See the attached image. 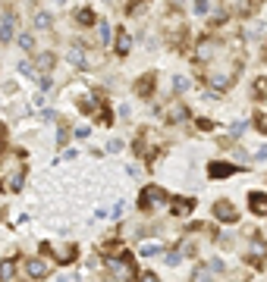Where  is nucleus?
Here are the masks:
<instances>
[{
	"label": "nucleus",
	"mask_w": 267,
	"mask_h": 282,
	"mask_svg": "<svg viewBox=\"0 0 267 282\" xmlns=\"http://www.w3.org/2000/svg\"><path fill=\"white\" fill-rule=\"evenodd\" d=\"M25 179V166H22V154L19 150H0V188L4 192H19Z\"/></svg>",
	"instance_id": "f257e3e1"
},
{
	"label": "nucleus",
	"mask_w": 267,
	"mask_h": 282,
	"mask_svg": "<svg viewBox=\"0 0 267 282\" xmlns=\"http://www.w3.org/2000/svg\"><path fill=\"white\" fill-rule=\"evenodd\" d=\"M236 75H239V63L236 60H229V63H211L207 75H204V82L211 85V91H226L229 85L236 82Z\"/></svg>",
	"instance_id": "f03ea898"
},
{
	"label": "nucleus",
	"mask_w": 267,
	"mask_h": 282,
	"mask_svg": "<svg viewBox=\"0 0 267 282\" xmlns=\"http://www.w3.org/2000/svg\"><path fill=\"white\" fill-rule=\"evenodd\" d=\"M160 147H164V141H160V135H157L154 129H145V132L138 135V141H135V150H138V157H145L148 163L157 157V150H160Z\"/></svg>",
	"instance_id": "7ed1b4c3"
},
{
	"label": "nucleus",
	"mask_w": 267,
	"mask_h": 282,
	"mask_svg": "<svg viewBox=\"0 0 267 282\" xmlns=\"http://www.w3.org/2000/svg\"><path fill=\"white\" fill-rule=\"evenodd\" d=\"M164 204H167V192L160 185L141 188V195H138V207H141V210H157V207H164Z\"/></svg>",
	"instance_id": "20e7f679"
},
{
	"label": "nucleus",
	"mask_w": 267,
	"mask_h": 282,
	"mask_svg": "<svg viewBox=\"0 0 267 282\" xmlns=\"http://www.w3.org/2000/svg\"><path fill=\"white\" fill-rule=\"evenodd\" d=\"M245 260L252 263V267H261V263L267 260V241L261 235H252V241L245 244Z\"/></svg>",
	"instance_id": "39448f33"
},
{
	"label": "nucleus",
	"mask_w": 267,
	"mask_h": 282,
	"mask_svg": "<svg viewBox=\"0 0 267 282\" xmlns=\"http://www.w3.org/2000/svg\"><path fill=\"white\" fill-rule=\"evenodd\" d=\"M217 53H220V44L211 41V38H204V41L195 44V63H211Z\"/></svg>",
	"instance_id": "423d86ee"
},
{
	"label": "nucleus",
	"mask_w": 267,
	"mask_h": 282,
	"mask_svg": "<svg viewBox=\"0 0 267 282\" xmlns=\"http://www.w3.org/2000/svg\"><path fill=\"white\" fill-rule=\"evenodd\" d=\"M107 267H110L113 282H129V279H132V260H129V257H123V260H107Z\"/></svg>",
	"instance_id": "0eeeda50"
},
{
	"label": "nucleus",
	"mask_w": 267,
	"mask_h": 282,
	"mask_svg": "<svg viewBox=\"0 0 267 282\" xmlns=\"http://www.w3.org/2000/svg\"><path fill=\"white\" fill-rule=\"evenodd\" d=\"M214 216H217L220 223H236V220H239L236 207L229 204V201H217V204H214Z\"/></svg>",
	"instance_id": "6e6552de"
},
{
	"label": "nucleus",
	"mask_w": 267,
	"mask_h": 282,
	"mask_svg": "<svg viewBox=\"0 0 267 282\" xmlns=\"http://www.w3.org/2000/svg\"><path fill=\"white\" fill-rule=\"evenodd\" d=\"M248 210L255 216H267V195L264 192H252L248 195Z\"/></svg>",
	"instance_id": "1a4fd4ad"
},
{
	"label": "nucleus",
	"mask_w": 267,
	"mask_h": 282,
	"mask_svg": "<svg viewBox=\"0 0 267 282\" xmlns=\"http://www.w3.org/2000/svg\"><path fill=\"white\" fill-rule=\"evenodd\" d=\"M239 166H233V163H220V160H214L211 166H207V176L211 179H226V176H233Z\"/></svg>",
	"instance_id": "9d476101"
},
{
	"label": "nucleus",
	"mask_w": 267,
	"mask_h": 282,
	"mask_svg": "<svg viewBox=\"0 0 267 282\" xmlns=\"http://www.w3.org/2000/svg\"><path fill=\"white\" fill-rule=\"evenodd\" d=\"M25 273H28L32 279H41V276H47V273H50V267H47V260H41V257H32V260L25 263Z\"/></svg>",
	"instance_id": "9b49d317"
},
{
	"label": "nucleus",
	"mask_w": 267,
	"mask_h": 282,
	"mask_svg": "<svg viewBox=\"0 0 267 282\" xmlns=\"http://www.w3.org/2000/svg\"><path fill=\"white\" fill-rule=\"evenodd\" d=\"M189 119V107L186 104H170L167 107V122H186Z\"/></svg>",
	"instance_id": "f8f14e48"
},
{
	"label": "nucleus",
	"mask_w": 267,
	"mask_h": 282,
	"mask_svg": "<svg viewBox=\"0 0 267 282\" xmlns=\"http://www.w3.org/2000/svg\"><path fill=\"white\" fill-rule=\"evenodd\" d=\"M69 63L79 66V69H88V63H85V44H73V47H69Z\"/></svg>",
	"instance_id": "ddd939ff"
},
{
	"label": "nucleus",
	"mask_w": 267,
	"mask_h": 282,
	"mask_svg": "<svg viewBox=\"0 0 267 282\" xmlns=\"http://www.w3.org/2000/svg\"><path fill=\"white\" fill-rule=\"evenodd\" d=\"M135 94H138V98H151V94H154V75L138 79V82H135Z\"/></svg>",
	"instance_id": "4468645a"
},
{
	"label": "nucleus",
	"mask_w": 267,
	"mask_h": 282,
	"mask_svg": "<svg viewBox=\"0 0 267 282\" xmlns=\"http://www.w3.org/2000/svg\"><path fill=\"white\" fill-rule=\"evenodd\" d=\"M192 201H186V198H176V201H170V210H173V216H189L192 213Z\"/></svg>",
	"instance_id": "2eb2a0df"
},
{
	"label": "nucleus",
	"mask_w": 267,
	"mask_h": 282,
	"mask_svg": "<svg viewBox=\"0 0 267 282\" xmlns=\"http://www.w3.org/2000/svg\"><path fill=\"white\" fill-rule=\"evenodd\" d=\"M129 47H132V41H129V35L120 28V35H116V41H113V50L120 53V56H126L129 53Z\"/></svg>",
	"instance_id": "dca6fc26"
},
{
	"label": "nucleus",
	"mask_w": 267,
	"mask_h": 282,
	"mask_svg": "<svg viewBox=\"0 0 267 282\" xmlns=\"http://www.w3.org/2000/svg\"><path fill=\"white\" fill-rule=\"evenodd\" d=\"M16 276V260H0V282H10Z\"/></svg>",
	"instance_id": "f3484780"
},
{
	"label": "nucleus",
	"mask_w": 267,
	"mask_h": 282,
	"mask_svg": "<svg viewBox=\"0 0 267 282\" xmlns=\"http://www.w3.org/2000/svg\"><path fill=\"white\" fill-rule=\"evenodd\" d=\"M95 19H98V16L88 10V7H82V10L76 13V22H79V25H95Z\"/></svg>",
	"instance_id": "a211bd4d"
},
{
	"label": "nucleus",
	"mask_w": 267,
	"mask_h": 282,
	"mask_svg": "<svg viewBox=\"0 0 267 282\" xmlns=\"http://www.w3.org/2000/svg\"><path fill=\"white\" fill-rule=\"evenodd\" d=\"M53 63H57V56H53V53H50V50H47V53H41V56H38V66H41V69H44V75H47V69H53Z\"/></svg>",
	"instance_id": "6ab92c4d"
},
{
	"label": "nucleus",
	"mask_w": 267,
	"mask_h": 282,
	"mask_svg": "<svg viewBox=\"0 0 267 282\" xmlns=\"http://www.w3.org/2000/svg\"><path fill=\"white\" fill-rule=\"evenodd\" d=\"M16 41H19L22 50H35V35H32V32H22L19 38H16Z\"/></svg>",
	"instance_id": "aec40b11"
},
{
	"label": "nucleus",
	"mask_w": 267,
	"mask_h": 282,
	"mask_svg": "<svg viewBox=\"0 0 267 282\" xmlns=\"http://www.w3.org/2000/svg\"><path fill=\"white\" fill-rule=\"evenodd\" d=\"M50 25H53L50 13H38V16H35V28H50Z\"/></svg>",
	"instance_id": "412c9836"
},
{
	"label": "nucleus",
	"mask_w": 267,
	"mask_h": 282,
	"mask_svg": "<svg viewBox=\"0 0 267 282\" xmlns=\"http://www.w3.org/2000/svg\"><path fill=\"white\" fill-rule=\"evenodd\" d=\"M192 282H214V279H211V270H207V267L192 270Z\"/></svg>",
	"instance_id": "4be33fe9"
},
{
	"label": "nucleus",
	"mask_w": 267,
	"mask_h": 282,
	"mask_svg": "<svg viewBox=\"0 0 267 282\" xmlns=\"http://www.w3.org/2000/svg\"><path fill=\"white\" fill-rule=\"evenodd\" d=\"M0 41H13V22L0 19Z\"/></svg>",
	"instance_id": "5701e85b"
},
{
	"label": "nucleus",
	"mask_w": 267,
	"mask_h": 282,
	"mask_svg": "<svg viewBox=\"0 0 267 282\" xmlns=\"http://www.w3.org/2000/svg\"><path fill=\"white\" fill-rule=\"evenodd\" d=\"M267 94V79L261 75V79H255V98H264Z\"/></svg>",
	"instance_id": "b1692460"
},
{
	"label": "nucleus",
	"mask_w": 267,
	"mask_h": 282,
	"mask_svg": "<svg viewBox=\"0 0 267 282\" xmlns=\"http://www.w3.org/2000/svg\"><path fill=\"white\" fill-rule=\"evenodd\" d=\"M19 72H22V75H28V79H35V75H38V72H35V63H28V60H22V63H19Z\"/></svg>",
	"instance_id": "393cba45"
},
{
	"label": "nucleus",
	"mask_w": 267,
	"mask_h": 282,
	"mask_svg": "<svg viewBox=\"0 0 267 282\" xmlns=\"http://www.w3.org/2000/svg\"><path fill=\"white\" fill-rule=\"evenodd\" d=\"M98 35H101V44H107V41H110V25L101 22V25H98Z\"/></svg>",
	"instance_id": "a878e982"
},
{
	"label": "nucleus",
	"mask_w": 267,
	"mask_h": 282,
	"mask_svg": "<svg viewBox=\"0 0 267 282\" xmlns=\"http://www.w3.org/2000/svg\"><path fill=\"white\" fill-rule=\"evenodd\" d=\"M173 88H176V91H186V88H189V79H183V75H176V79H173Z\"/></svg>",
	"instance_id": "bb28decb"
},
{
	"label": "nucleus",
	"mask_w": 267,
	"mask_h": 282,
	"mask_svg": "<svg viewBox=\"0 0 267 282\" xmlns=\"http://www.w3.org/2000/svg\"><path fill=\"white\" fill-rule=\"evenodd\" d=\"M195 13H198V16H204L207 13V0H195V7H192Z\"/></svg>",
	"instance_id": "cd10ccee"
},
{
	"label": "nucleus",
	"mask_w": 267,
	"mask_h": 282,
	"mask_svg": "<svg viewBox=\"0 0 267 282\" xmlns=\"http://www.w3.org/2000/svg\"><path fill=\"white\" fill-rule=\"evenodd\" d=\"M141 254H145V257H154V254H160V248H157V244H145Z\"/></svg>",
	"instance_id": "c85d7f7f"
},
{
	"label": "nucleus",
	"mask_w": 267,
	"mask_h": 282,
	"mask_svg": "<svg viewBox=\"0 0 267 282\" xmlns=\"http://www.w3.org/2000/svg\"><path fill=\"white\" fill-rule=\"evenodd\" d=\"M207 270H211V273H223V260H211Z\"/></svg>",
	"instance_id": "c756f323"
},
{
	"label": "nucleus",
	"mask_w": 267,
	"mask_h": 282,
	"mask_svg": "<svg viewBox=\"0 0 267 282\" xmlns=\"http://www.w3.org/2000/svg\"><path fill=\"white\" fill-rule=\"evenodd\" d=\"M255 126H258V129L264 132V135H267V113H261V116L255 119Z\"/></svg>",
	"instance_id": "7c9ffc66"
},
{
	"label": "nucleus",
	"mask_w": 267,
	"mask_h": 282,
	"mask_svg": "<svg viewBox=\"0 0 267 282\" xmlns=\"http://www.w3.org/2000/svg\"><path fill=\"white\" fill-rule=\"evenodd\" d=\"M167 263H170V267H176V263H180V251H170L167 254Z\"/></svg>",
	"instance_id": "2f4dec72"
},
{
	"label": "nucleus",
	"mask_w": 267,
	"mask_h": 282,
	"mask_svg": "<svg viewBox=\"0 0 267 282\" xmlns=\"http://www.w3.org/2000/svg\"><path fill=\"white\" fill-rule=\"evenodd\" d=\"M107 150H110V154H116V150H123V141H110V144H107Z\"/></svg>",
	"instance_id": "473e14b6"
},
{
	"label": "nucleus",
	"mask_w": 267,
	"mask_h": 282,
	"mask_svg": "<svg viewBox=\"0 0 267 282\" xmlns=\"http://www.w3.org/2000/svg\"><path fill=\"white\" fill-rule=\"evenodd\" d=\"M138 282H160V279H157V276H154V273H145V276H141V279H138Z\"/></svg>",
	"instance_id": "72a5a7b5"
},
{
	"label": "nucleus",
	"mask_w": 267,
	"mask_h": 282,
	"mask_svg": "<svg viewBox=\"0 0 267 282\" xmlns=\"http://www.w3.org/2000/svg\"><path fill=\"white\" fill-rule=\"evenodd\" d=\"M57 4H66V0H57Z\"/></svg>",
	"instance_id": "f704fd0d"
},
{
	"label": "nucleus",
	"mask_w": 267,
	"mask_h": 282,
	"mask_svg": "<svg viewBox=\"0 0 267 282\" xmlns=\"http://www.w3.org/2000/svg\"><path fill=\"white\" fill-rule=\"evenodd\" d=\"M107 4H113V0H107Z\"/></svg>",
	"instance_id": "c9c22d12"
}]
</instances>
